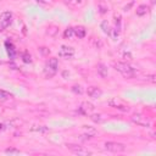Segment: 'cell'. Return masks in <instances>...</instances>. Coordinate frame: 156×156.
<instances>
[{
    "label": "cell",
    "instance_id": "cell-28",
    "mask_svg": "<svg viewBox=\"0 0 156 156\" xmlns=\"http://www.w3.org/2000/svg\"><path fill=\"white\" fill-rule=\"evenodd\" d=\"M38 2H44V0H37Z\"/></svg>",
    "mask_w": 156,
    "mask_h": 156
},
{
    "label": "cell",
    "instance_id": "cell-3",
    "mask_svg": "<svg viewBox=\"0 0 156 156\" xmlns=\"http://www.w3.org/2000/svg\"><path fill=\"white\" fill-rule=\"evenodd\" d=\"M66 146H67V149H68L71 152H73V154H76V155H80V156H88V155H91V151L88 150V149H85L84 146L76 145V144H67Z\"/></svg>",
    "mask_w": 156,
    "mask_h": 156
},
{
    "label": "cell",
    "instance_id": "cell-18",
    "mask_svg": "<svg viewBox=\"0 0 156 156\" xmlns=\"http://www.w3.org/2000/svg\"><path fill=\"white\" fill-rule=\"evenodd\" d=\"M5 154H7V155H18V154H21V151L15 149V147H9V149L5 150Z\"/></svg>",
    "mask_w": 156,
    "mask_h": 156
},
{
    "label": "cell",
    "instance_id": "cell-5",
    "mask_svg": "<svg viewBox=\"0 0 156 156\" xmlns=\"http://www.w3.org/2000/svg\"><path fill=\"white\" fill-rule=\"evenodd\" d=\"M105 149L111 152H123L126 150V145L121 143H116V141H106Z\"/></svg>",
    "mask_w": 156,
    "mask_h": 156
},
{
    "label": "cell",
    "instance_id": "cell-9",
    "mask_svg": "<svg viewBox=\"0 0 156 156\" xmlns=\"http://www.w3.org/2000/svg\"><path fill=\"white\" fill-rule=\"evenodd\" d=\"M87 94H88L90 98H93V99H98V98H100V96L102 95V91H101V89H100L99 87L91 85V87H88Z\"/></svg>",
    "mask_w": 156,
    "mask_h": 156
},
{
    "label": "cell",
    "instance_id": "cell-15",
    "mask_svg": "<svg viewBox=\"0 0 156 156\" xmlns=\"http://www.w3.org/2000/svg\"><path fill=\"white\" fill-rule=\"evenodd\" d=\"M12 98V94H10L9 91H5L2 89H0V100L1 101H5V100H9Z\"/></svg>",
    "mask_w": 156,
    "mask_h": 156
},
{
    "label": "cell",
    "instance_id": "cell-11",
    "mask_svg": "<svg viewBox=\"0 0 156 156\" xmlns=\"http://www.w3.org/2000/svg\"><path fill=\"white\" fill-rule=\"evenodd\" d=\"M73 34H74L77 38L82 39V38H84V37H85L87 30H85V28H84L83 26H77V27H74V28H73Z\"/></svg>",
    "mask_w": 156,
    "mask_h": 156
},
{
    "label": "cell",
    "instance_id": "cell-7",
    "mask_svg": "<svg viewBox=\"0 0 156 156\" xmlns=\"http://www.w3.org/2000/svg\"><path fill=\"white\" fill-rule=\"evenodd\" d=\"M58 56L62 58H72L74 56V49L68 45H62L58 50Z\"/></svg>",
    "mask_w": 156,
    "mask_h": 156
},
{
    "label": "cell",
    "instance_id": "cell-23",
    "mask_svg": "<svg viewBox=\"0 0 156 156\" xmlns=\"http://www.w3.org/2000/svg\"><path fill=\"white\" fill-rule=\"evenodd\" d=\"M99 10H100V13H106L107 10H108V7L105 6L104 4H100V5H99Z\"/></svg>",
    "mask_w": 156,
    "mask_h": 156
},
{
    "label": "cell",
    "instance_id": "cell-20",
    "mask_svg": "<svg viewBox=\"0 0 156 156\" xmlns=\"http://www.w3.org/2000/svg\"><path fill=\"white\" fill-rule=\"evenodd\" d=\"M72 35H73V28H72V27H69V28H67V29L65 30V33H63V37L69 39Z\"/></svg>",
    "mask_w": 156,
    "mask_h": 156
},
{
    "label": "cell",
    "instance_id": "cell-19",
    "mask_svg": "<svg viewBox=\"0 0 156 156\" xmlns=\"http://www.w3.org/2000/svg\"><path fill=\"white\" fill-rule=\"evenodd\" d=\"M22 60H23V62H26V63L32 62V58H30V55L28 54V51H24V52L22 54Z\"/></svg>",
    "mask_w": 156,
    "mask_h": 156
},
{
    "label": "cell",
    "instance_id": "cell-25",
    "mask_svg": "<svg viewBox=\"0 0 156 156\" xmlns=\"http://www.w3.org/2000/svg\"><path fill=\"white\" fill-rule=\"evenodd\" d=\"M123 57L127 58V60H132V55H130V52H124V54H123Z\"/></svg>",
    "mask_w": 156,
    "mask_h": 156
},
{
    "label": "cell",
    "instance_id": "cell-16",
    "mask_svg": "<svg viewBox=\"0 0 156 156\" xmlns=\"http://www.w3.org/2000/svg\"><path fill=\"white\" fill-rule=\"evenodd\" d=\"M100 27H101V29L104 30V33H106V34H110V27H108V22L105 20V21H102L101 22V24H100Z\"/></svg>",
    "mask_w": 156,
    "mask_h": 156
},
{
    "label": "cell",
    "instance_id": "cell-14",
    "mask_svg": "<svg viewBox=\"0 0 156 156\" xmlns=\"http://www.w3.org/2000/svg\"><path fill=\"white\" fill-rule=\"evenodd\" d=\"M5 46H6V50H7L9 56H10L11 58H13V57H15V54H16V50H15L13 45H12L10 41H6V43H5Z\"/></svg>",
    "mask_w": 156,
    "mask_h": 156
},
{
    "label": "cell",
    "instance_id": "cell-22",
    "mask_svg": "<svg viewBox=\"0 0 156 156\" xmlns=\"http://www.w3.org/2000/svg\"><path fill=\"white\" fill-rule=\"evenodd\" d=\"M91 121H94V122H96V123H100L101 122V116L100 115H91Z\"/></svg>",
    "mask_w": 156,
    "mask_h": 156
},
{
    "label": "cell",
    "instance_id": "cell-10",
    "mask_svg": "<svg viewBox=\"0 0 156 156\" xmlns=\"http://www.w3.org/2000/svg\"><path fill=\"white\" fill-rule=\"evenodd\" d=\"M94 105L91 102H88V101H84L82 102L80 107H79V112L80 113H90L91 111H94Z\"/></svg>",
    "mask_w": 156,
    "mask_h": 156
},
{
    "label": "cell",
    "instance_id": "cell-8",
    "mask_svg": "<svg viewBox=\"0 0 156 156\" xmlns=\"http://www.w3.org/2000/svg\"><path fill=\"white\" fill-rule=\"evenodd\" d=\"M111 107H113V108H117V110H119V111H123V112H127V111H129V106L128 105H126L124 102H122V101H119L117 98H113V99H111V100H108V102H107Z\"/></svg>",
    "mask_w": 156,
    "mask_h": 156
},
{
    "label": "cell",
    "instance_id": "cell-1",
    "mask_svg": "<svg viewBox=\"0 0 156 156\" xmlns=\"http://www.w3.org/2000/svg\"><path fill=\"white\" fill-rule=\"evenodd\" d=\"M113 68L124 78H132L135 76V69L127 62H113Z\"/></svg>",
    "mask_w": 156,
    "mask_h": 156
},
{
    "label": "cell",
    "instance_id": "cell-26",
    "mask_svg": "<svg viewBox=\"0 0 156 156\" xmlns=\"http://www.w3.org/2000/svg\"><path fill=\"white\" fill-rule=\"evenodd\" d=\"M68 4H72V5H76V4H78V2H80L82 0H66Z\"/></svg>",
    "mask_w": 156,
    "mask_h": 156
},
{
    "label": "cell",
    "instance_id": "cell-4",
    "mask_svg": "<svg viewBox=\"0 0 156 156\" xmlns=\"http://www.w3.org/2000/svg\"><path fill=\"white\" fill-rule=\"evenodd\" d=\"M130 119H132L135 124L141 126V127H146V128H149V127L151 126L150 119H149L147 117H145V116L140 115V113H135V115H133V116L130 117Z\"/></svg>",
    "mask_w": 156,
    "mask_h": 156
},
{
    "label": "cell",
    "instance_id": "cell-12",
    "mask_svg": "<svg viewBox=\"0 0 156 156\" xmlns=\"http://www.w3.org/2000/svg\"><path fill=\"white\" fill-rule=\"evenodd\" d=\"M98 73H99V74H100L102 78L107 77V74H108L107 67H106L104 63H99V65H98Z\"/></svg>",
    "mask_w": 156,
    "mask_h": 156
},
{
    "label": "cell",
    "instance_id": "cell-6",
    "mask_svg": "<svg viewBox=\"0 0 156 156\" xmlns=\"http://www.w3.org/2000/svg\"><path fill=\"white\" fill-rule=\"evenodd\" d=\"M12 22V13L10 11H5L0 15V30L7 28Z\"/></svg>",
    "mask_w": 156,
    "mask_h": 156
},
{
    "label": "cell",
    "instance_id": "cell-21",
    "mask_svg": "<svg viewBox=\"0 0 156 156\" xmlns=\"http://www.w3.org/2000/svg\"><path fill=\"white\" fill-rule=\"evenodd\" d=\"M72 91L76 93V94H82V93H83V89H82L80 85H77V84H76V85L72 87Z\"/></svg>",
    "mask_w": 156,
    "mask_h": 156
},
{
    "label": "cell",
    "instance_id": "cell-2",
    "mask_svg": "<svg viewBox=\"0 0 156 156\" xmlns=\"http://www.w3.org/2000/svg\"><path fill=\"white\" fill-rule=\"evenodd\" d=\"M57 68H58V60L56 57H51L46 61L45 63V68H44V73L46 76V78H51L57 73Z\"/></svg>",
    "mask_w": 156,
    "mask_h": 156
},
{
    "label": "cell",
    "instance_id": "cell-24",
    "mask_svg": "<svg viewBox=\"0 0 156 156\" xmlns=\"http://www.w3.org/2000/svg\"><path fill=\"white\" fill-rule=\"evenodd\" d=\"M146 80H149V82H151V83H155V82H156L155 74H149V76H146Z\"/></svg>",
    "mask_w": 156,
    "mask_h": 156
},
{
    "label": "cell",
    "instance_id": "cell-17",
    "mask_svg": "<svg viewBox=\"0 0 156 156\" xmlns=\"http://www.w3.org/2000/svg\"><path fill=\"white\" fill-rule=\"evenodd\" d=\"M57 32H58V28H57L56 26H50V27L48 28V34L51 35V37H55Z\"/></svg>",
    "mask_w": 156,
    "mask_h": 156
},
{
    "label": "cell",
    "instance_id": "cell-13",
    "mask_svg": "<svg viewBox=\"0 0 156 156\" xmlns=\"http://www.w3.org/2000/svg\"><path fill=\"white\" fill-rule=\"evenodd\" d=\"M149 11V6H146V5H139L138 7H136V10H135V12H136V15L138 16H144V15H146V12Z\"/></svg>",
    "mask_w": 156,
    "mask_h": 156
},
{
    "label": "cell",
    "instance_id": "cell-27",
    "mask_svg": "<svg viewBox=\"0 0 156 156\" xmlns=\"http://www.w3.org/2000/svg\"><path fill=\"white\" fill-rule=\"evenodd\" d=\"M2 129H4V126H2V124H0V130H2Z\"/></svg>",
    "mask_w": 156,
    "mask_h": 156
}]
</instances>
